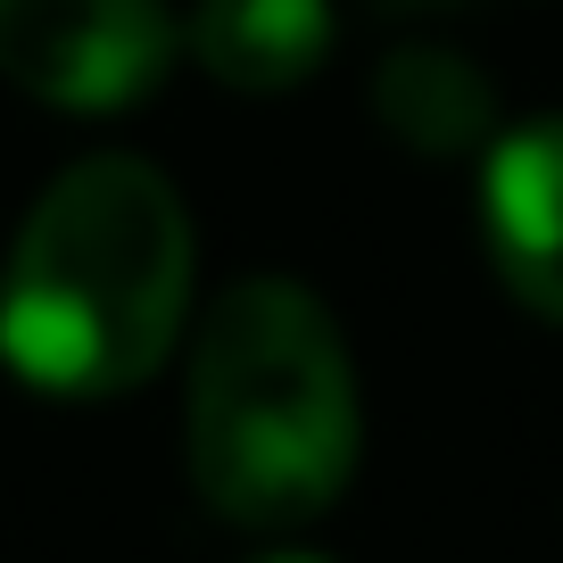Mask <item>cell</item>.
I'll return each mask as SVG.
<instances>
[{"mask_svg":"<svg viewBox=\"0 0 563 563\" xmlns=\"http://www.w3.org/2000/svg\"><path fill=\"white\" fill-rule=\"evenodd\" d=\"M191 316V216L150 158H75L0 282V365L42 398H124Z\"/></svg>","mask_w":563,"mask_h":563,"instance_id":"cell-1","label":"cell"},{"mask_svg":"<svg viewBox=\"0 0 563 563\" xmlns=\"http://www.w3.org/2000/svg\"><path fill=\"white\" fill-rule=\"evenodd\" d=\"M356 365L307 282L249 274L191 349V481L241 530H299L356 481Z\"/></svg>","mask_w":563,"mask_h":563,"instance_id":"cell-2","label":"cell"},{"mask_svg":"<svg viewBox=\"0 0 563 563\" xmlns=\"http://www.w3.org/2000/svg\"><path fill=\"white\" fill-rule=\"evenodd\" d=\"M175 51L166 0H0V75L67 117H124L166 84Z\"/></svg>","mask_w":563,"mask_h":563,"instance_id":"cell-3","label":"cell"},{"mask_svg":"<svg viewBox=\"0 0 563 563\" xmlns=\"http://www.w3.org/2000/svg\"><path fill=\"white\" fill-rule=\"evenodd\" d=\"M481 249L530 316L563 323V117H530L514 133H489Z\"/></svg>","mask_w":563,"mask_h":563,"instance_id":"cell-4","label":"cell"},{"mask_svg":"<svg viewBox=\"0 0 563 563\" xmlns=\"http://www.w3.org/2000/svg\"><path fill=\"white\" fill-rule=\"evenodd\" d=\"M183 42L216 84L249 91V100L299 91L332 58V0H199Z\"/></svg>","mask_w":563,"mask_h":563,"instance_id":"cell-5","label":"cell"},{"mask_svg":"<svg viewBox=\"0 0 563 563\" xmlns=\"http://www.w3.org/2000/svg\"><path fill=\"white\" fill-rule=\"evenodd\" d=\"M373 117L422 158H473L497 133V84L448 42H398L373 67Z\"/></svg>","mask_w":563,"mask_h":563,"instance_id":"cell-6","label":"cell"},{"mask_svg":"<svg viewBox=\"0 0 563 563\" xmlns=\"http://www.w3.org/2000/svg\"><path fill=\"white\" fill-rule=\"evenodd\" d=\"M382 9H448V0H382Z\"/></svg>","mask_w":563,"mask_h":563,"instance_id":"cell-7","label":"cell"},{"mask_svg":"<svg viewBox=\"0 0 563 563\" xmlns=\"http://www.w3.org/2000/svg\"><path fill=\"white\" fill-rule=\"evenodd\" d=\"M265 563H323V555H265Z\"/></svg>","mask_w":563,"mask_h":563,"instance_id":"cell-8","label":"cell"}]
</instances>
